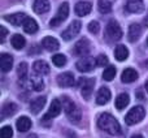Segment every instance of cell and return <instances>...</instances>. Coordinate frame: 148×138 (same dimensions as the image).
<instances>
[{"mask_svg":"<svg viewBox=\"0 0 148 138\" xmlns=\"http://www.w3.org/2000/svg\"><path fill=\"white\" fill-rule=\"evenodd\" d=\"M104 35L108 38L109 42H116L120 41L122 38V29L120 28V23L117 21L112 20L107 23V28H105V33Z\"/></svg>","mask_w":148,"mask_h":138,"instance_id":"3","label":"cell"},{"mask_svg":"<svg viewBox=\"0 0 148 138\" xmlns=\"http://www.w3.org/2000/svg\"><path fill=\"white\" fill-rule=\"evenodd\" d=\"M26 17H27V16H26L25 13H14V14L4 16L5 21H8L9 23H12V25H14V26H22Z\"/></svg>","mask_w":148,"mask_h":138,"instance_id":"20","label":"cell"},{"mask_svg":"<svg viewBox=\"0 0 148 138\" xmlns=\"http://www.w3.org/2000/svg\"><path fill=\"white\" fill-rule=\"evenodd\" d=\"M146 90H147V92H148V79H147V82H146Z\"/></svg>","mask_w":148,"mask_h":138,"instance_id":"41","label":"cell"},{"mask_svg":"<svg viewBox=\"0 0 148 138\" xmlns=\"http://www.w3.org/2000/svg\"><path fill=\"white\" fill-rule=\"evenodd\" d=\"M97 9L103 14H108L112 12V4L109 0H99L97 1Z\"/></svg>","mask_w":148,"mask_h":138,"instance_id":"30","label":"cell"},{"mask_svg":"<svg viewBox=\"0 0 148 138\" xmlns=\"http://www.w3.org/2000/svg\"><path fill=\"white\" fill-rule=\"evenodd\" d=\"M30 85L35 91H42L44 89V82L39 76H31L30 77Z\"/></svg>","mask_w":148,"mask_h":138,"instance_id":"29","label":"cell"},{"mask_svg":"<svg viewBox=\"0 0 148 138\" xmlns=\"http://www.w3.org/2000/svg\"><path fill=\"white\" fill-rule=\"evenodd\" d=\"M77 69L82 73H87V72H91L92 69L96 67V59L95 57H91V56H84V57H81V59L77 61L75 64Z\"/></svg>","mask_w":148,"mask_h":138,"instance_id":"7","label":"cell"},{"mask_svg":"<svg viewBox=\"0 0 148 138\" xmlns=\"http://www.w3.org/2000/svg\"><path fill=\"white\" fill-rule=\"evenodd\" d=\"M116 73H117V69H116L113 65H109L108 68H105V70L103 72V78L105 81H112L116 77Z\"/></svg>","mask_w":148,"mask_h":138,"instance_id":"31","label":"cell"},{"mask_svg":"<svg viewBox=\"0 0 148 138\" xmlns=\"http://www.w3.org/2000/svg\"><path fill=\"white\" fill-rule=\"evenodd\" d=\"M57 83L60 87H72L75 83V78H74V74L70 72H64V73L59 74L57 77Z\"/></svg>","mask_w":148,"mask_h":138,"instance_id":"11","label":"cell"},{"mask_svg":"<svg viewBox=\"0 0 148 138\" xmlns=\"http://www.w3.org/2000/svg\"><path fill=\"white\" fill-rule=\"evenodd\" d=\"M97 126L103 132H107L110 136H118L121 132V125L114 116L110 113H101L97 119Z\"/></svg>","mask_w":148,"mask_h":138,"instance_id":"1","label":"cell"},{"mask_svg":"<svg viewBox=\"0 0 148 138\" xmlns=\"http://www.w3.org/2000/svg\"><path fill=\"white\" fill-rule=\"evenodd\" d=\"M17 76L20 79H25L26 76H27V64L25 61L23 63H20L18 64V68H17Z\"/></svg>","mask_w":148,"mask_h":138,"instance_id":"32","label":"cell"},{"mask_svg":"<svg viewBox=\"0 0 148 138\" xmlns=\"http://www.w3.org/2000/svg\"><path fill=\"white\" fill-rule=\"evenodd\" d=\"M42 46H43V48H46L47 51H56V50H59L60 43L53 37H46V38H43V41H42Z\"/></svg>","mask_w":148,"mask_h":138,"instance_id":"18","label":"cell"},{"mask_svg":"<svg viewBox=\"0 0 148 138\" xmlns=\"http://www.w3.org/2000/svg\"><path fill=\"white\" fill-rule=\"evenodd\" d=\"M27 138H38V137H36V134H30Z\"/></svg>","mask_w":148,"mask_h":138,"instance_id":"39","label":"cell"},{"mask_svg":"<svg viewBox=\"0 0 148 138\" xmlns=\"http://www.w3.org/2000/svg\"><path fill=\"white\" fill-rule=\"evenodd\" d=\"M33 69L38 76H46L49 73V65L43 60H36L33 65Z\"/></svg>","mask_w":148,"mask_h":138,"instance_id":"22","label":"cell"},{"mask_svg":"<svg viewBox=\"0 0 148 138\" xmlns=\"http://www.w3.org/2000/svg\"><path fill=\"white\" fill-rule=\"evenodd\" d=\"M138 76L139 74L135 69L126 68L125 70L122 72V74H121V79H122V82H125V83H131V82H134L135 79H138Z\"/></svg>","mask_w":148,"mask_h":138,"instance_id":"16","label":"cell"},{"mask_svg":"<svg viewBox=\"0 0 148 138\" xmlns=\"http://www.w3.org/2000/svg\"><path fill=\"white\" fill-rule=\"evenodd\" d=\"M108 64V57L105 55H99L96 57V67H105Z\"/></svg>","mask_w":148,"mask_h":138,"instance_id":"36","label":"cell"},{"mask_svg":"<svg viewBox=\"0 0 148 138\" xmlns=\"http://www.w3.org/2000/svg\"><path fill=\"white\" fill-rule=\"evenodd\" d=\"M146 116V111L142 106H135L127 112V115L125 116V121L127 125H135V124L140 123Z\"/></svg>","mask_w":148,"mask_h":138,"instance_id":"4","label":"cell"},{"mask_svg":"<svg viewBox=\"0 0 148 138\" xmlns=\"http://www.w3.org/2000/svg\"><path fill=\"white\" fill-rule=\"evenodd\" d=\"M60 113H61V102H60L59 99H53L51 106H49V110L47 111V113L43 116L42 121H48V120H51V119H55V117H57Z\"/></svg>","mask_w":148,"mask_h":138,"instance_id":"9","label":"cell"},{"mask_svg":"<svg viewBox=\"0 0 148 138\" xmlns=\"http://www.w3.org/2000/svg\"><path fill=\"white\" fill-rule=\"evenodd\" d=\"M142 35V28L139 23H131L130 28H129V33H127V37H129V41L131 43L136 42L139 39V37Z\"/></svg>","mask_w":148,"mask_h":138,"instance_id":"17","label":"cell"},{"mask_svg":"<svg viewBox=\"0 0 148 138\" xmlns=\"http://www.w3.org/2000/svg\"><path fill=\"white\" fill-rule=\"evenodd\" d=\"M13 137V129L9 125H5L1 128V138H12Z\"/></svg>","mask_w":148,"mask_h":138,"instance_id":"34","label":"cell"},{"mask_svg":"<svg viewBox=\"0 0 148 138\" xmlns=\"http://www.w3.org/2000/svg\"><path fill=\"white\" fill-rule=\"evenodd\" d=\"M31 120L27 117V116H21L17 121H16V126H17L18 132L23 133V132H29L31 129Z\"/></svg>","mask_w":148,"mask_h":138,"instance_id":"21","label":"cell"},{"mask_svg":"<svg viewBox=\"0 0 148 138\" xmlns=\"http://www.w3.org/2000/svg\"><path fill=\"white\" fill-rule=\"evenodd\" d=\"M10 43H12L13 48L16 50H22L26 44V39L23 38L21 34H14V35L10 38Z\"/></svg>","mask_w":148,"mask_h":138,"instance_id":"27","label":"cell"},{"mask_svg":"<svg viewBox=\"0 0 148 138\" xmlns=\"http://www.w3.org/2000/svg\"><path fill=\"white\" fill-rule=\"evenodd\" d=\"M81 28H82L81 21H78V20L73 21V22L62 31V34H61L62 39H64V41H72L74 37L78 35V33L81 31Z\"/></svg>","mask_w":148,"mask_h":138,"instance_id":"8","label":"cell"},{"mask_svg":"<svg viewBox=\"0 0 148 138\" xmlns=\"http://www.w3.org/2000/svg\"><path fill=\"white\" fill-rule=\"evenodd\" d=\"M147 44H148V38H147Z\"/></svg>","mask_w":148,"mask_h":138,"instance_id":"42","label":"cell"},{"mask_svg":"<svg viewBox=\"0 0 148 138\" xmlns=\"http://www.w3.org/2000/svg\"><path fill=\"white\" fill-rule=\"evenodd\" d=\"M131 138H144V137H143V136H140V134H134V136L131 137Z\"/></svg>","mask_w":148,"mask_h":138,"instance_id":"38","label":"cell"},{"mask_svg":"<svg viewBox=\"0 0 148 138\" xmlns=\"http://www.w3.org/2000/svg\"><path fill=\"white\" fill-rule=\"evenodd\" d=\"M68 16H69V4L65 1V3H62V4L60 5L56 16L49 21V26H51V28H56V26L61 25V23L68 18Z\"/></svg>","mask_w":148,"mask_h":138,"instance_id":"5","label":"cell"},{"mask_svg":"<svg viewBox=\"0 0 148 138\" xmlns=\"http://www.w3.org/2000/svg\"><path fill=\"white\" fill-rule=\"evenodd\" d=\"M12 67H13V57H12V55L1 54V56H0V68H1V72L8 73V72L12 69Z\"/></svg>","mask_w":148,"mask_h":138,"instance_id":"14","label":"cell"},{"mask_svg":"<svg viewBox=\"0 0 148 138\" xmlns=\"http://www.w3.org/2000/svg\"><path fill=\"white\" fill-rule=\"evenodd\" d=\"M73 52H74V55H77V56H79V57L87 56V54L90 52V42L84 38L78 41L75 43V46H74Z\"/></svg>","mask_w":148,"mask_h":138,"instance_id":"10","label":"cell"},{"mask_svg":"<svg viewBox=\"0 0 148 138\" xmlns=\"http://www.w3.org/2000/svg\"><path fill=\"white\" fill-rule=\"evenodd\" d=\"M78 85L81 87L82 97L84 99H90L94 92V86H95V79L94 78H79Z\"/></svg>","mask_w":148,"mask_h":138,"instance_id":"6","label":"cell"},{"mask_svg":"<svg viewBox=\"0 0 148 138\" xmlns=\"http://www.w3.org/2000/svg\"><path fill=\"white\" fill-rule=\"evenodd\" d=\"M110 97H112V92L108 87H100L96 92V103L99 106H104L107 104L108 102L110 100Z\"/></svg>","mask_w":148,"mask_h":138,"instance_id":"12","label":"cell"},{"mask_svg":"<svg viewBox=\"0 0 148 138\" xmlns=\"http://www.w3.org/2000/svg\"><path fill=\"white\" fill-rule=\"evenodd\" d=\"M7 35H8V30L4 26H1V28H0V41H1V43L5 41V37Z\"/></svg>","mask_w":148,"mask_h":138,"instance_id":"37","label":"cell"},{"mask_svg":"<svg viewBox=\"0 0 148 138\" xmlns=\"http://www.w3.org/2000/svg\"><path fill=\"white\" fill-rule=\"evenodd\" d=\"M17 111V106L14 103H7V104L3 106V110H1V119H5L8 116H12L16 113Z\"/></svg>","mask_w":148,"mask_h":138,"instance_id":"28","label":"cell"},{"mask_svg":"<svg viewBox=\"0 0 148 138\" xmlns=\"http://www.w3.org/2000/svg\"><path fill=\"white\" fill-rule=\"evenodd\" d=\"M126 10L130 13H140L144 10L143 0H127L126 3Z\"/></svg>","mask_w":148,"mask_h":138,"instance_id":"13","label":"cell"},{"mask_svg":"<svg viewBox=\"0 0 148 138\" xmlns=\"http://www.w3.org/2000/svg\"><path fill=\"white\" fill-rule=\"evenodd\" d=\"M114 57L118 60V61H125L129 57V50L126 46L123 44H118L114 50Z\"/></svg>","mask_w":148,"mask_h":138,"instance_id":"25","label":"cell"},{"mask_svg":"<svg viewBox=\"0 0 148 138\" xmlns=\"http://www.w3.org/2000/svg\"><path fill=\"white\" fill-rule=\"evenodd\" d=\"M92 9L91 3L88 1H79L75 4V14L79 16V17H83V16H87Z\"/></svg>","mask_w":148,"mask_h":138,"instance_id":"15","label":"cell"},{"mask_svg":"<svg viewBox=\"0 0 148 138\" xmlns=\"http://www.w3.org/2000/svg\"><path fill=\"white\" fill-rule=\"evenodd\" d=\"M62 106H64V111L66 113L68 119H69L72 123H79L82 117V112L79 110V107L70 99L69 97H62Z\"/></svg>","mask_w":148,"mask_h":138,"instance_id":"2","label":"cell"},{"mask_svg":"<svg viewBox=\"0 0 148 138\" xmlns=\"http://www.w3.org/2000/svg\"><path fill=\"white\" fill-rule=\"evenodd\" d=\"M52 63H53L56 67H64V65L66 64V57L62 54H56L52 57Z\"/></svg>","mask_w":148,"mask_h":138,"instance_id":"33","label":"cell"},{"mask_svg":"<svg viewBox=\"0 0 148 138\" xmlns=\"http://www.w3.org/2000/svg\"><path fill=\"white\" fill-rule=\"evenodd\" d=\"M33 9L38 14H43L49 10V1L48 0H34Z\"/></svg>","mask_w":148,"mask_h":138,"instance_id":"19","label":"cell"},{"mask_svg":"<svg viewBox=\"0 0 148 138\" xmlns=\"http://www.w3.org/2000/svg\"><path fill=\"white\" fill-rule=\"evenodd\" d=\"M144 22H146V23H147V25H148V12H147V17H146V18H144Z\"/></svg>","mask_w":148,"mask_h":138,"instance_id":"40","label":"cell"},{"mask_svg":"<svg viewBox=\"0 0 148 138\" xmlns=\"http://www.w3.org/2000/svg\"><path fill=\"white\" fill-rule=\"evenodd\" d=\"M44 104H46V98L44 97H38L36 99L31 100L30 102V111L33 113H39L42 110H43Z\"/></svg>","mask_w":148,"mask_h":138,"instance_id":"24","label":"cell"},{"mask_svg":"<svg viewBox=\"0 0 148 138\" xmlns=\"http://www.w3.org/2000/svg\"><path fill=\"white\" fill-rule=\"evenodd\" d=\"M22 28H23V30H25V33L35 34L36 31H38V23H36V21L33 20V18L26 17L22 23Z\"/></svg>","mask_w":148,"mask_h":138,"instance_id":"23","label":"cell"},{"mask_svg":"<svg viewBox=\"0 0 148 138\" xmlns=\"http://www.w3.org/2000/svg\"><path fill=\"white\" fill-rule=\"evenodd\" d=\"M129 102H130V97H129V94H126V92H122V94H120L117 98H116V102H114V106L117 110H123V108H126V106L129 104Z\"/></svg>","mask_w":148,"mask_h":138,"instance_id":"26","label":"cell"},{"mask_svg":"<svg viewBox=\"0 0 148 138\" xmlns=\"http://www.w3.org/2000/svg\"><path fill=\"white\" fill-rule=\"evenodd\" d=\"M100 30V25L97 21H91V22L88 23V31L91 34H97Z\"/></svg>","mask_w":148,"mask_h":138,"instance_id":"35","label":"cell"}]
</instances>
